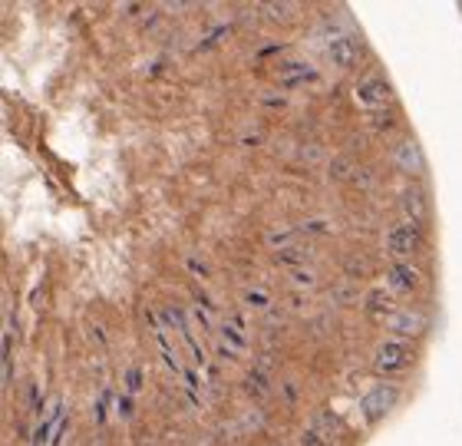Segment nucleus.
<instances>
[{"label":"nucleus","mask_w":462,"mask_h":446,"mask_svg":"<svg viewBox=\"0 0 462 446\" xmlns=\"http://www.w3.org/2000/svg\"><path fill=\"white\" fill-rule=\"evenodd\" d=\"M416 364V350L410 340L386 338L376 344L374 350V370L380 377H403L406 370Z\"/></svg>","instance_id":"f257e3e1"},{"label":"nucleus","mask_w":462,"mask_h":446,"mask_svg":"<svg viewBox=\"0 0 462 446\" xmlns=\"http://www.w3.org/2000/svg\"><path fill=\"white\" fill-rule=\"evenodd\" d=\"M396 400H400V390L393 384H376L374 390H366L360 397V417L366 427H376L380 420H386V413L396 407Z\"/></svg>","instance_id":"f03ea898"},{"label":"nucleus","mask_w":462,"mask_h":446,"mask_svg":"<svg viewBox=\"0 0 462 446\" xmlns=\"http://www.w3.org/2000/svg\"><path fill=\"white\" fill-rule=\"evenodd\" d=\"M420 248H423V232H420V225L400 222L386 232V252L393 255L396 262H403V258L416 255Z\"/></svg>","instance_id":"7ed1b4c3"},{"label":"nucleus","mask_w":462,"mask_h":446,"mask_svg":"<svg viewBox=\"0 0 462 446\" xmlns=\"http://www.w3.org/2000/svg\"><path fill=\"white\" fill-rule=\"evenodd\" d=\"M354 97L360 107L366 109H376V107H386L390 97H393V87H390V79L383 73H366V77L356 79L354 87Z\"/></svg>","instance_id":"20e7f679"},{"label":"nucleus","mask_w":462,"mask_h":446,"mask_svg":"<svg viewBox=\"0 0 462 446\" xmlns=\"http://www.w3.org/2000/svg\"><path fill=\"white\" fill-rule=\"evenodd\" d=\"M340 433V420L330 417V410H320L314 423L300 433V446H334V437Z\"/></svg>","instance_id":"39448f33"},{"label":"nucleus","mask_w":462,"mask_h":446,"mask_svg":"<svg viewBox=\"0 0 462 446\" xmlns=\"http://www.w3.org/2000/svg\"><path fill=\"white\" fill-rule=\"evenodd\" d=\"M328 57L337 70H350L356 60H360V43H356L354 37H346V33H337V37L330 40Z\"/></svg>","instance_id":"423d86ee"},{"label":"nucleus","mask_w":462,"mask_h":446,"mask_svg":"<svg viewBox=\"0 0 462 446\" xmlns=\"http://www.w3.org/2000/svg\"><path fill=\"white\" fill-rule=\"evenodd\" d=\"M386 284H390V292H416L420 288V272L410 262H393L386 268Z\"/></svg>","instance_id":"0eeeda50"},{"label":"nucleus","mask_w":462,"mask_h":446,"mask_svg":"<svg viewBox=\"0 0 462 446\" xmlns=\"http://www.w3.org/2000/svg\"><path fill=\"white\" fill-rule=\"evenodd\" d=\"M390 330H393L400 340H410V338H420L426 330V318L420 311H396L393 321H390Z\"/></svg>","instance_id":"6e6552de"},{"label":"nucleus","mask_w":462,"mask_h":446,"mask_svg":"<svg viewBox=\"0 0 462 446\" xmlns=\"http://www.w3.org/2000/svg\"><path fill=\"white\" fill-rule=\"evenodd\" d=\"M393 163L410 175L423 172V149H420V143H416V139H403V143L393 149Z\"/></svg>","instance_id":"1a4fd4ad"},{"label":"nucleus","mask_w":462,"mask_h":446,"mask_svg":"<svg viewBox=\"0 0 462 446\" xmlns=\"http://www.w3.org/2000/svg\"><path fill=\"white\" fill-rule=\"evenodd\" d=\"M400 209H403L406 218L416 225V222H423L426 215H430V199H426V192L420 189V185H410V189H403Z\"/></svg>","instance_id":"9d476101"},{"label":"nucleus","mask_w":462,"mask_h":446,"mask_svg":"<svg viewBox=\"0 0 462 446\" xmlns=\"http://www.w3.org/2000/svg\"><path fill=\"white\" fill-rule=\"evenodd\" d=\"M364 311H366V318H374V321H393V314L400 308H396V298L393 294H386V292H370L364 301Z\"/></svg>","instance_id":"9b49d317"},{"label":"nucleus","mask_w":462,"mask_h":446,"mask_svg":"<svg viewBox=\"0 0 462 446\" xmlns=\"http://www.w3.org/2000/svg\"><path fill=\"white\" fill-rule=\"evenodd\" d=\"M245 387H248V394H254V397L258 400H264L268 397V377H264V374H261V370H251L248 374V380H245Z\"/></svg>","instance_id":"f8f14e48"},{"label":"nucleus","mask_w":462,"mask_h":446,"mask_svg":"<svg viewBox=\"0 0 462 446\" xmlns=\"http://www.w3.org/2000/svg\"><path fill=\"white\" fill-rule=\"evenodd\" d=\"M304 77H314V70H310V67H291V63L284 70H281V79H284L288 87H298V83Z\"/></svg>","instance_id":"ddd939ff"},{"label":"nucleus","mask_w":462,"mask_h":446,"mask_svg":"<svg viewBox=\"0 0 462 446\" xmlns=\"http://www.w3.org/2000/svg\"><path fill=\"white\" fill-rule=\"evenodd\" d=\"M268 14L274 20H291L294 17V7H268Z\"/></svg>","instance_id":"4468645a"},{"label":"nucleus","mask_w":462,"mask_h":446,"mask_svg":"<svg viewBox=\"0 0 462 446\" xmlns=\"http://www.w3.org/2000/svg\"><path fill=\"white\" fill-rule=\"evenodd\" d=\"M222 334H225V338H231V344H235V350L245 348V338H241V334H235V330H231L228 324H225V328H222Z\"/></svg>","instance_id":"2eb2a0df"},{"label":"nucleus","mask_w":462,"mask_h":446,"mask_svg":"<svg viewBox=\"0 0 462 446\" xmlns=\"http://www.w3.org/2000/svg\"><path fill=\"white\" fill-rule=\"evenodd\" d=\"M245 301H248V304H268V298H264L261 292H248L245 294Z\"/></svg>","instance_id":"dca6fc26"}]
</instances>
